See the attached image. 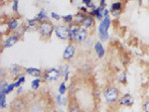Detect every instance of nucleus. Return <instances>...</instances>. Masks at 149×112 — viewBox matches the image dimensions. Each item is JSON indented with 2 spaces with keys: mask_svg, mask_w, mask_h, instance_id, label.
Segmentation results:
<instances>
[{
  "mask_svg": "<svg viewBox=\"0 0 149 112\" xmlns=\"http://www.w3.org/2000/svg\"><path fill=\"white\" fill-rule=\"evenodd\" d=\"M110 24H111V21H110L109 16L104 17L103 20L100 23L97 31H98V38H100V41H107V40H109V29Z\"/></svg>",
  "mask_w": 149,
  "mask_h": 112,
  "instance_id": "1",
  "label": "nucleus"
},
{
  "mask_svg": "<svg viewBox=\"0 0 149 112\" xmlns=\"http://www.w3.org/2000/svg\"><path fill=\"white\" fill-rule=\"evenodd\" d=\"M103 97H104V100L107 103L113 104L115 102L119 101L120 97H119V91L116 87L109 86L107 87L103 91Z\"/></svg>",
  "mask_w": 149,
  "mask_h": 112,
  "instance_id": "2",
  "label": "nucleus"
},
{
  "mask_svg": "<svg viewBox=\"0 0 149 112\" xmlns=\"http://www.w3.org/2000/svg\"><path fill=\"white\" fill-rule=\"evenodd\" d=\"M54 31H55V26L51 22H49V21L40 23L39 26H38V32L43 37H49V36H51V34Z\"/></svg>",
  "mask_w": 149,
  "mask_h": 112,
  "instance_id": "3",
  "label": "nucleus"
},
{
  "mask_svg": "<svg viewBox=\"0 0 149 112\" xmlns=\"http://www.w3.org/2000/svg\"><path fill=\"white\" fill-rule=\"evenodd\" d=\"M61 77V73L58 68H49L43 73L42 75V80H47V82H57L58 80Z\"/></svg>",
  "mask_w": 149,
  "mask_h": 112,
  "instance_id": "4",
  "label": "nucleus"
},
{
  "mask_svg": "<svg viewBox=\"0 0 149 112\" xmlns=\"http://www.w3.org/2000/svg\"><path fill=\"white\" fill-rule=\"evenodd\" d=\"M55 34L59 39L61 40H68L70 37V30L69 26H66L64 24H60V25L55 26Z\"/></svg>",
  "mask_w": 149,
  "mask_h": 112,
  "instance_id": "5",
  "label": "nucleus"
},
{
  "mask_svg": "<svg viewBox=\"0 0 149 112\" xmlns=\"http://www.w3.org/2000/svg\"><path fill=\"white\" fill-rule=\"evenodd\" d=\"M26 108V103L22 98L18 97L11 102V110L15 112H22Z\"/></svg>",
  "mask_w": 149,
  "mask_h": 112,
  "instance_id": "6",
  "label": "nucleus"
},
{
  "mask_svg": "<svg viewBox=\"0 0 149 112\" xmlns=\"http://www.w3.org/2000/svg\"><path fill=\"white\" fill-rule=\"evenodd\" d=\"M76 46L74 44H72V43H70L68 46L66 47V49H65L63 53V59L65 61H71L74 58V54H76Z\"/></svg>",
  "mask_w": 149,
  "mask_h": 112,
  "instance_id": "7",
  "label": "nucleus"
},
{
  "mask_svg": "<svg viewBox=\"0 0 149 112\" xmlns=\"http://www.w3.org/2000/svg\"><path fill=\"white\" fill-rule=\"evenodd\" d=\"M79 29H80V26L77 25V24H74V23H72L69 25V30H70L69 40L72 44H73V43H76V39H77V35H78Z\"/></svg>",
  "mask_w": 149,
  "mask_h": 112,
  "instance_id": "8",
  "label": "nucleus"
},
{
  "mask_svg": "<svg viewBox=\"0 0 149 112\" xmlns=\"http://www.w3.org/2000/svg\"><path fill=\"white\" fill-rule=\"evenodd\" d=\"M122 3L120 1H116V2H113L110 6V13L114 16V17H118L119 15L121 14V11H122Z\"/></svg>",
  "mask_w": 149,
  "mask_h": 112,
  "instance_id": "9",
  "label": "nucleus"
},
{
  "mask_svg": "<svg viewBox=\"0 0 149 112\" xmlns=\"http://www.w3.org/2000/svg\"><path fill=\"white\" fill-rule=\"evenodd\" d=\"M19 41V37L14 34L9 35L8 37L4 39L3 42V48H11Z\"/></svg>",
  "mask_w": 149,
  "mask_h": 112,
  "instance_id": "10",
  "label": "nucleus"
},
{
  "mask_svg": "<svg viewBox=\"0 0 149 112\" xmlns=\"http://www.w3.org/2000/svg\"><path fill=\"white\" fill-rule=\"evenodd\" d=\"M134 102V99L130 93H125L119 99V105L121 106H131Z\"/></svg>",
  "mask_w": 149,
  "mask_h": 112,
  "instance_id": "11",
  "label": "nucleus"
},
{
  "mask_svg": "<svg viewBox=\"0 0 149 112\" xmlns=\"http://www.w3.org/2000/svg\"><path fill=\"white\" fill-rule=\"evenodd\" d=\"M104 9L105 8H102V7L98 6L95 9V10L90 12V15L93 16V18L100 20V22H102V21L103 20V18H104V15H103V11H104Z\"/></svg>",
  "mask_w": 149,
  "mask_h": 112,
  "instance_id": "12",
  "label": "nucleus"
},
{
  "mask_svg": "<svg viewBox=\"0 0 149 112\" xmlns=\"http://www.w3.org/2000/svg\"><path fill=\"white\" fill-rule=\"evenodd\" d=\"M88 38V31H86V28L84 27H80L78 32V35H77V39H76V43H83L85 42Z\"/></svg>",
  "mask_w": 149,
  "mask_h": 112,
  "instance_id": "13",
  "label": "nucleus"
},
{
  "mask_svg": "<svg viewBox=\"0 0 149 112\" xmlns=\"http://www.w3.org/2000/svg\"><path fill=\"white\" fill-rule=\"evenodd\" d=\"M93 49H95V52L98 58H103V56L105 55V50H104V48H103L102 43L97 42L95 44V46H93Z\"/></svg>",
  "mask_w": 149,
  "mask_h": 112,
  "instance_id": "14",
  "label": "nucleus"
},
{
  "mask_svg": "<svg viewBox=\"0 0 149 112\" xmlns=\"http://www.w3.org/2000/svg\"><path fill=\"white\" fill-rule=\"evenodd\" d=\"M47 18H48V16H47V12L46 10H44V9H42V10H40L39 12H38V14L35 16L34 19H35V21L37 23H43V22H46L47 21Z\"/></svg>",
  "mask_w": 149,
  "mask_h": 112,
  "instance_id": "15",
  "label": "nucleus"
},
{
  "mask_svg": "<svg viewBox=\"0 0 149 112\" xmlns=\"http://www.w3.org/2000/svg\"><path fill=\"white\" fill-rule=\"evenodd\" d=\"M25 71H26V73H27V75L34 77V78L41 77L43 75L41 70H39V68H27L25 70Z\"/></svg>",
  "mask_w": 149,
  "mask_h": 112,
  "instance_id": "16",
  "label": "nucleus"
},
{
  "mask_svg": "<svg viewBox=\"0 0 149 112\" xmlns=\"http://www.w3.org/2000/svg\"><path fill=\"white\" fill-rule=\"evenodd\" d=\"M86 14L79 11L76 15H74V23L77 24V25H83L84 21H85V19H86Z\"/></svg>",
  "mask_w": 149,
  "mask_h": 112,
  "instance_id": "17",
  "label": "nucleus"
},
{
  "mask_svg": "<svg viewBox=\"0 0 149 112\" xmlns=\"http://www.w3.org/2000/svg\"><path fill=\"white\" fill-rule=\"evenodd\" d=\"M19 27H20V26H19V21L16 18H11L10 20H8V22H7V28L10 31H13L14 32V31L17 30Z\"/></svg>",
  "mask_w": 149,
  "mask_h": 112,
  "instance_id": "18",
  "label": "nucleus"
},
{
  "mask_svg": "<svg viewBox=\"0 0 149 112\" xmlns=\"http://www.w3.org/2000/svg\"><path fill=\"white\" fill-rule=\"evenodd\" d=\"M95 25V20H93V17L91 16L90 14L86 16V19L83 23V27L86 28V29H88V28H92L93 26Z\"/></svg>",
  "mask_w": 149,
  "mask_h": 112,
  "instance_id": "19",
  "label": "nucleus"
},
{
  "mask_svg": "<svg viewBox=\"0 0 149 112\" xmlns=\"http://www.w3.org/2000/svg\"><path fill=\"white\" fill-rule=\"evenodd\" d=\"M11 73H13V77H16L18 80L20 77H22V68H21L20 66H17V65H12L11 66Z\"/></svg>",
  "mask_w": 149,
  "mask_h": 112,
  "instance_id": "20",
  "label": "nucleus"
},
{
  "mask_svg": "<svg viewBox=\"0 0 149 112\" xmlns=\"http://www.w3.org/2000/svg\"><path fill=\"white\" fill-rule=\"evenodd\" d=\"M59 71H60V73H61V77H65L68 73H70L69 65H61L59 68Z\"/></svg>",
  "mask_w": 149,
  "mask_h": 112,
  "instance_id": "21",
  "label": "nucleus"
},
{
  "mask_svg": "<svg viewBox=\"0 0 149 112\" xmlns=\"http://www.w3.org/2000/svg\"><path fill=\"white\" fill-rule=\"evenodd\" d=\"M0 107L2 109L6 107V92L5 90H0Z\"/></svg>",
  "mask_w": 149,
  "mask_h": 112,
  "instance_id": "22",
  "label": "nucleus"
},
{
  "mask_svg": "<svg viewBox=\"0 0 149 112\" xmlns=\"http://www.w3.org/2000/svg\"><path fill=\"white\" fill-rule=\"evenodd\" d=\"M42 77H37V78H34L31 82V88L33 90H37L39 89L40 87V84H41V82H42Z\"/></svg>",
  "mask_w": 149,
  "mask_h": 112,
  "instance_id": "23",
  "label": "nucleus"
},
{
  "mask_svg": "<svg viewBox=\"0 0 149 112\" xmlns=\"http://www.w3.org/2000/svg\"><path fill=\"white\" fill-rule=\"evenodd\" d=\"M62 19H63V21L65 23H68L69 25L72 23H74V15H72V14H68V15L62 16Z\"/></svg>",
  "mask_w": 149,
  "mask_h": 112,
  "instance_id": "24",
  "label": "nucleus"
},
{
  "mask_svg": "<svg viewBox=\"0 0 149 112\" xmlns=\"http://www.w3.org/2000/svg\"><path fill=\"white\" fill-rule=\"evenodd\" d=\"M67 86H66V82H61L60 83V85H59V94H61V95H64V94H66V92H67Z\"/></svg>",
  "mask_w": 149,
  "mask_h": 112,
  "instance_id": "25",
  "label": "nucleus"
},
{
  "mask_svg": "<svg viewBox=\"0 0 149 112\" xmlns=\"http://www.w3.org/2000/svg\"><path fill=\"white\" fill-rule=\"evenodd\" d=\"M25 82H26V78H25V77H24V75H22V77H20L17 80H16L15 82H14V85H15V87L19 88V87L22 86V84Z\"/></svg>",
  "mask_w": 149,
  "mask_h": 112,
  "instance_id": "26",
  "label": "nucleus"
},
{
  "mask_svg": "<svg viewBox=\"0 0 149 112\" xmlns=\"http://www.w3.org/2000/svg\"><path fill=\"white\" fill-rule=\"evenodd\" d=\"M26 31H27V30H26V26H24V27H23V26H20V27H19L17 30L14 31L13 34L16 35V36H18V37H20V36H22L24 33L26 32Z\"/></svg>",
  "mask_w": 149,
  "mask_h": 112,
  "instance_id": "27",
  "label": "nucleus"
},
{
  "mask_svg": "<svg viewBox=\"0 0 149 112\" xmlns=\"http://www.w3.org/2000/svg\"><path fill=\"white\" fill-rule=\"evenodd\" d=\"M30 112H43V107L40 104H33L30 107Z\"/></svg>",
  "mask_w": 149,
  "mask_h": 112,
  "instance_id": "28",
  "label": "nucleus"
},
{
  "mask_svg": "<svg viewBox=\"0 0 149 112\" xmlns=\"http://www.w3.org/2000/svg\"><path fill=\"white\" fill-rule=\"evenodd\" d=\"M118 82L121 83H125L126 82V73L124 71H121L118 75Z\"/></svg>",
  "mask_w": 149,
  "mask_h": 112,
  "instance_id": "29",
  "label": "nucleus"
},
{
  "mask_svg": "<svg viewBox=\"0 0 149 112\" xmlns=\"http://www.w3.org/2000/svg\"><path fill=\"white\" fill-rule=\"evenodd\" d=\"M12 10H13V12H16V13L18 12V10H19V1H17V0L13 1V3H12Z\"/></svg>",
  "mask_w": 149,
  "mask_h": 112,
  "instance_id": "30",
  "label": "nucleus"
},
{
  "mask_svg": "<svg viewBox=\"0 0 149 112\" xmlns=\"http://www.w3.org/2000/svg\"><path fill=\"white\" fill-rule=\"evenodd\" d=\"M14 88H15V85H14V82H13V83H9L8 87H7V89H6V95H7V94H9V93H11V92L14 90Z\"/></svg>",
  "mask_w": 149,
  "mask_h": 112,
  "instance_id": "31",
  "label": "nucleus"
},
{
  "mask_svg": "<svg viewBox=\"0 0 149 112\" xmlns=\"http://www.w3.org/2000/svg\"><path fill=\"white\" fill-rule=\"evenodd\" d=\"M56 102L59 106H62V104H63V96L61 94H58L56 96Z\"/></svg>",
  "mask_w": 149,
  "mask_h": 112,
  "instance_id": "32",
  "label": "nucleus"
},
{
  "mask_svg": "<svg viewBox=\"0 0 149 112\" xmlns=\"http://www.w3.org/2000/svg\"><path fill=\"white\" fill-rule=\"evenodd\" d=\"M51 17L56 21H59L60 19H62L61 16H60L58 13H56V12H51Z\"/></svg>",
  "mask_w": 149,
  "mask_h": 112,
  "instance_id": "33",
  "label": "nucleus"
},
{
  "mask_svg": "<svg viewBox=\"0 0 149 112\" xmlns=\"http://www.w3.org/2000/svg\"><path fill=\"white\" fill-rule=\"evenodd\" d=\"M68 112H81V110L80 108H79L78 106H72L69 108Z\"/></svg>",
  "mask_w": 149,
  "mask_h": 112,
  "instance_id": "34",
  "label": "nucleus"
},
{
  "mask_svg": "<svg viewBox=\"0 0 149 112\" xmlns=\"http://www.w3.org/2000/svg\"><path fill=\"white\" fill-rule=\"evenodd\" d=\"M143 109H144V112H149V101L144 102Z\"/></svg>",
  "mask_w": 149,
  "mask_h": 112,
  "instance_id": "35",
  "label": "nucleus"
},
{
  "mask_svg": "<svg viewBox=\"0 0 149 112\" xmlns=\"http://www.w3.org/2000/svg\"><path fill=\"white\" fill-rule=\"evenodd\" d=\"M100 7H102V8H107V1L105 0H100Z\"/></svg>",
  "mask_w": 149,
  "mask_h": 112,
  "instance_id": "36",
  "label": "nucleus"
},
{
  "mask_svg": "<svg viewBox=\"0 0 149 112\" xmlns=\"http://www.w3.org/2000/svg\"><path fill=\"white\" fill-rule=\"evenodd\" d=\"M81 2H83V4L85 5L86 7H88L90 4H92L93 3V1L92 0H81Z\"/></svg>",
  "mask_w": 149,
  "mask_h": 112,
  "instance_id": "37",
  "label": "nucleus"
},
{
  "mask_svg": "<svg viewBox=\"0 0 149 112\" xmlns=\"http://www.w3.org/2000/svg\"><path fill=\"white\" fill-rule=\"evenodd\" d=\"M67 103H68V97H63V104H62V106H67Z\"/></svg>",
  "mask_w": 149,
  "mask_h": 112,
  "instance_id": "38",
  "label": "nucleus"
},
{
  "mask_svg": "<svg viewBox=\"0 0 149 112\" xmlns=\"http://www.w3.org/2000/svg\"><path fill=\"white\" fill-rule=\"evenodd\" d=\"M22 86H21V87H19V88H18V90H17V93H21V92H22Z\"/></svg>",
  "mask_w": 149,
  "mask_h": 112,
  "instance_id": "39",
  "label": "nucleus"
},
{
  "mask_svg": "<svg viewBox=\"0 0 149 112\" xmlns=\"http://www.w3.org/2000/svg\"><path fill=\"white\" fill-rule=\"evenodd\" d=\"M5 75V73H4ZM1 77H3V70H1Z\"/></svg>",
  "mask_w": 149,
  "mask_h": 112,
  "instance_id": "40",
  "label": "nucleus"
},
{
  "mask_svg": "<svg viewBox=\"0 0 149 112\" xmlns=\"http://www.w3.org/2000/svg\"><path fill=\"white\" fill-rule=\"evenodd\" d=\"M59 112H64L63 110H59Z\"/></svg>",
  "mask_w": 149,
  "mask_h": 112,
  "instance_id": "41",
  "label": "nucleus"
}]
</instances>
